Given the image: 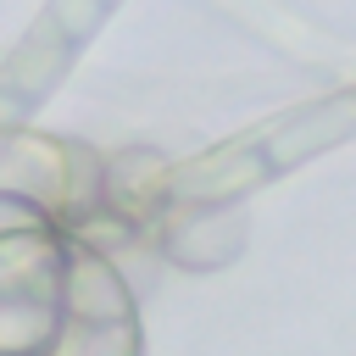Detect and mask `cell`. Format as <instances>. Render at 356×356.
Returning <instances> with one entry per match:
<instances>
[{
	"label": "cell",
	"mask_w": 356,
	"mask_h": 356,
	"mask_svg": "<svg viewBox=\"0 0 356 356\" xmlns=\"http://www.w3.org/2000/svg\"><path fill=\"white\" fill-rule=\"evenodd\" d=\"M95 11H100L95 0H56V6H50V22H56L67 39H78V33L95 28Z\"/></svg>",
	"instance_id": "6da1fadb"
}]
</instances>
